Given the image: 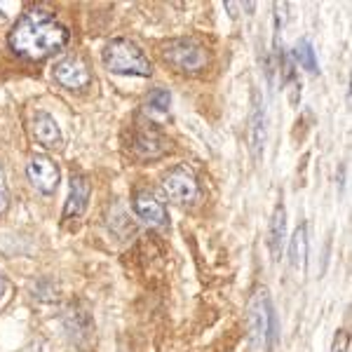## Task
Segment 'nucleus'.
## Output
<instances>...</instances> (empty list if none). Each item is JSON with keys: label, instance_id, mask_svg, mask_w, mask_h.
<instances>
[{"label": "nucleus", "instance_id": "obj_2", "mask_svg": "<svg viewBox=\"0 0 352 352\" xmlns=\"http://www.w3.org/2000/svg\"><path fill=\"white\" fill-rule=\"evenodd\" d=\"M104 66L111 73L118 76H139V78H148L153 73V64L148 61V56L141 52L139 45H134L132 41H111L104 47Z\"/></svg>", "mask_w": 352, "mask_h": 352}, {"label": "nucleus", "instance_id": "obj_11", "mask_svg": "<svg viewBox=\"0 0 352 352\" xmlns=\"http://www.w3.org/2000/svg\"><path fill=\"white\" fill-rule=\"evenodd\" d=\"M285 235H287V212H285V204H277L275 212H272L270 230H268V247H270V254L275 261H280Z\"/></svg>", "mask_w": 352, "mask_h": 352}, {"label": "nucleus", "instance_id": "obj_9", "mask_svg": "<svg viewBox=\"0 0 352 352\" xmlns=\"http://www.w3.org/2000/svg\"><path fill=\"white\" fill-rule=\"evenodd\" d=\"M31 132H33V139L38 141L41 146H45V148H59L61 146V129L59 124H56V120L50 113H36L33 116V124H31Z\"/></svg>", "mask_w": 352, "mask_h": 352}, {"label": "nucleus", "instance_id": "obj_13", "mask_svg": "<svg viewBox=\"0 0 352 352\" xmlns=\"http://www.w3.org/2000/svg\"><path fill=\"white\" fill-rule=\"evenodd\" d=\"M134 153H139L144 160L148 157H160L164 153V141L162 136L157 132H139L136 134V141H134Z\"/></svg>", "mask_w": 352, "mask_h": 352}, {"label": "nucleus", "instance_id": "obj_12", "mask_svg": "<svg viewBox=\"0 0 352 352\" xmlns=\"http://www.w3.org/2000/svg\"><path fill=\"white\" fill-rule=\"evenodd\" d=\"M249 144H252L254 157H258L265 144V116H263V109H261V101L256 94H254V111H252V116H249Z\"/></svg>", "mask_w": 352, "mask_h": 352}, {"label": "nucleus", "instance_id": "obj_3", "mask_svg": "<svg viewBox=\"0 0 352 352\" xmlns=\"http://www.w3.org/2000/svg\"><path fill=\"white\" fill-rule=\"evenodd\" d=\"M275 312H272L268 292L258 289L254 298L249 300V336H252L254 348H261L268 340H275Z\"/></svg>", "mask_w": 352, "mask_h": 352}, {"label": "nucleus", "instance_id": "obj_7", "mask_svg": "<svg viewBox=\"0 0 352 352\" xmlns=\"http://www.w3.org/2000/svg\"><path fill=\"white\" fill-rule=\"evenodd\" d=\"M134 212L136 217L141 221H146L148 226H157V228H162V226H167V209H164V204L160 202V197L155 195L153 190H136L134 195Z\"/></svg>", "mask_w": 352, "mask_h": 352}, {"label": "nucleus", "instance_id": "obj_4", "mask_svg": "<svg viewBox=\"0 0 352 352\" xmlns=\"http://www.w3.org/2000/svg\"><path fill=\"white\" fill-rule=\"evenodd\" d=\"M164 59L181 73H200L207 66L209 54L197 41L181 38V41H172L164 47Z\"/></svg>", "mask_w": 352, "mask_h": 352}, {"label": "nucleus", "instance_id": "obj_19", "mask_svg": "<svg viewBox=\"0 0 352 352\" xmlns=\"http://www.w3.org/2000/svg\"><path fill=\"white\" fill-rule=\"evenodd\" d=\"M5 289H8V285H5V277L0 275V300H3V296H5Z\"/></svg>", "mask_w": 352, "mask_h": 352}, {"label": "nucleus", "instance_id": "obj_1", "mask_svg": "<svg viewBox=\"0 0 352 352\" xmlns=\"http://www.w3.org/2000/svg\"><path fill=\"white\" fill-rule=\"evenodd\" d=\"M8 43L14 54L31 61H43L66 47L68 28L43 10H28L16 19Z\"/></svg>", "mask_w": 352, "mask_h": 352}, {"label": "nucleus", "instance_id": "obj_14", "mask_svg": "<svg viewBox=\"0 0 352 352\" xmlns=\"http://www.w3.org/2000/svg\"><path fill=\"white\" fill-rule=\"evenodd\" d=\"M305 258H308V228H305V226H298L296 232H294L292 249H289L292 268L298 270L300 265H305Z\"/></svg>", "mask_w": 352, "mask_h": 352}, {"label": "nucleus", "instance_id": "obj_8", "mask_svg": "<svg viewBox=\"0 0 352 352\" xmlns=\"http://www.w3.org/2000/svg\"><path fill=\"white\" fill-rule=\"evenodd\" d=\"M54 78L61 87L66 89H82L92 82L87 66L82 64V59H64L54 66Z\"/></svg>", "mask_w": 352, "mask_h": 352}, {"label": "nucleus", "instance_id": "obj_5", "mask_svg": "<svg viewBox=\"0 0 352 352\" xmlns=\"http://www.w3.org/2000/svg\"><path fill=\"white\" fill-rule=\"evenodd\" d=\"M162 188L169 200L176 204H192L200 197V186H197V179L188 167H174L164 176Z\"/></svg>", "mask_w": 352, "mask_h": 352}, {"label": "nucleus", "instance_id": "obj_10", "mask_svg": "<svg viewBox=\"0 0 352 352\" xmlns=\"http://www.w3.org/2000/svg\"><path fill=\"white\" fill-rule=\"evenodd\" d=\"M89 190L92 188H89L87 176H82V174L71 176V192H68V200H66V207H64V219L82 217L85 209H87Z\"/></svg>", "mask_w": 352, "mask_h": 352}, {"label": "nucleus", "instance_id": "obj_15", "mask_svg": "<svg viewBox=\"0 0 352 352\" xmlns=\"http://www.w3.org/2000/svg\"><path fill=\"white\" fill-rule=\"evenodd\" d=\"M294 59L298 61L305 71L310 73H317V59H315V50L308 41H298L296 47H294Z\"/></svg>", "mask_w": 352, "mask_h": 352}, {"label": "nucleus", "instance_id": "obj_17", "mask_svg": "<svg viewBox=\"0 0 352 352\" xmlns=\"http://www.w3.org/2000/svg\"><path fill=\"white\" fill-rule=\"evenodd\" d=\"M8 202H10V195H8V186H5V176H3V169H0V214L8 209Z\"/></svg>", "mask_w": 352, "mask_h": 352}, {"label": "nucleus", "instance_id": "obj_6", "mask_svg": "<svg viewBox=\"0 0 352 352\" xmlns=\"http://www.w3.org/2000/svg\"><path fill=\"white\" fill-rule=\"evenodd\" d=\"M26 174H28V181L33 184V188H38L45 195L56 190L59 186V167L50 160L47 155H36L26 167Z\"/></svg>", "mask_w": 352, "mask_h": 352}, {"label": "nucleus", "instance_id": "obj_16", "mask_svg": "<svg viewBox=\"0 0 352 352\" xmlns=\"http://www.w3.org/2000/svg\"><path fill=\"white\" fill-rule=\"evenodd\" d=\"M148 104L153 106L155 111H169V104H172V96H169L167 89H153L151 96H148Z\"/></svg>", "mask_w": 352, "mask_h": 352}, {"label": "nucleus", "instance_id": "obj_18", "mask_svg": "<svg viewBox=\"0 0 352 352\" xmlns=\"http://www.w3.org/2000/svg\"><path fill=\"white\" fill-rule=\"evenodd\" d=\"M343 348H345V336L340 333V345H338V340H336V348H333V352H343Z\"/></svg>", "mask_w": 352, "mask_h": 352}]
</instances>
